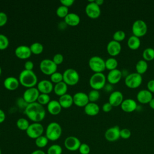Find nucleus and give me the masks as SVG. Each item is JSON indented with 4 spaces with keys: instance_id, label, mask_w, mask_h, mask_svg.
<instances>
[{
    "instance_id": "nucleus-1",
    "label": "nucleus",
    "mask_w": 154,
    "mask_h": 154,
    "mask_svg": "<svg viewBox=\"0 0 154 154\" xmlns=\"http://www.w3.org/2000/svg\"><path fill=\"white\" fill-rule=\"evenodd\" d=\"M25 113L31 121L35 123H40L46 116L45 108L37 102L28 104L25 108Z\"/></svg>"
},
{
    "instance_id": "nucleus-2",
    "label": "nucleus",
    "mask_w": 154,
    "mask_h": 154,
    "mask_svg": "<svg viewBox=\"0 0 154 154\" xmlns=\"http://www.w3.org/2000/svg\"><path fill=\"white\" fill-rule=\"evenodd\" d=\"M19 81L23 86L28 88L34 87L37 84V76L33 70H23L19 76Z\"/></svg>"
},
{
    "instance_id": "nucleus-3",
    "label": "nucleus",
    "mask_w": 154,
    "mask_h": 154,
    "mask_svg": "<svg viewBox=\"0 0 154 154\" xmlns=\"http://www.w3.org/2000/svg\"><path fill=\"white\" fill-rule=\"evenodd\" d=\"M61 134V126L57 122H51L46 127L45 136L50 141H57L60 138Z\"/></svg>"
},
{
    "instance_id": "nucleus-4",
    "label": "nucleus",
    "mask_w": 154,
    "mask_h": 154,
    "mask_svg": "<svg viewBox=\"0 0 154 154\" xmlns=\"http://www.w3.org/2000/svg\"><path fill=\"white\" fill-rule=\"evenodd\" d=\"M106 77L102 72L94 73L89 79V84L92 89L99 90L106 85Z\"/></svg>"
},
{
    "instance_id": "nucleus-5",
    "label": "nucleus",
    "mask_w": 154,
    "mask_h": 154,
    "mask_svg": "<svg viewBox=\"0 0 154 154\" xmlns=\"http://www.w3.org/2000/svg\"><path fill=\"white\" fill-rule=\"evenodd\" d=\"M88 66L94 73L102 72L106 69L105 61L99 56H93L88 60Z\"/></svg>"
},
{
    "instance_id": "nucleus-6",
    "label": "nucleus",
    "mask_w": 154,
    "mask_h": 154,
    "mask_svg": "<svg viewBox=\"0 0 154 154\" xmlns=\"http://www.w3.org/2000/svg\"><path fill=\"white\" fill-rule=\"evenodd\" d=\"M143 78L141 75L137 73L132 72L128 74L125 79V84L129 88H137L141 84Z\"/></svg>"
},
{
    "instance_id": "nucleus-7",
    "label": "nucleus",
    "mask_w": 154,
    "mask_h": 154,
    "mask_svg": "<svg viewBox=\"0 0 154 154\" xmlns=\"http://www.w3.org/2000/svg\"><path fill=\"white\" fill-rule=\"evenodd\" d=\"M63 81L69 85L76 84L79 80V75L74 69L69 68L65 70L63 73Z\"/></svg>"
},
{
    "instance_id": "nucleus-8",
    "label": "nucleus",
    "mask_w": 154,
    "mask_h": 154,
    "mask_svg": "<svg viewBox=\"0 0 154 154\" xmlns=\"http://www.w3.org/2000/svg\"><path fill=\"white\" fill-rule=\"evenodd\" d=\"M147 31V25L142 19H137L132 25V32L134 35L141 37L146 35Z\"/></svg>"
},
{
    "instance_id": "nucleus-9",
    "label": "nucleus",
    "mask_w": 154,
    "mask_h": 154,
    "mask_svg": "<svg viewBox=\"0 0 154 154\" xmlns=\"http://www.w3.org/2000/svg\"><path fill=\"white\" fill-rule=\"evenodd\" d=\"M43 132V126L40 123L35 122H33L32 123L30 124L26 131V133L28 137L34 140L42 135Z\"/></svg>"
},
{
    "instance_id": "nucleus-10",
    "label": "nucleus",
    "mask_w": 154,
    "mask_h": 154,
    "mask_svg": "<svg viewBox=\"0 0 154 154\" xmlns=\"http://www.w3.org/2000/svg\"><path fill=\"white\" fill-rule=\"evenodd\" d=\"M40 69L45 75H51L57 72V65L52 61L48 58L43 59L40 63Z\"/></svg>"
},
{
    "instance_id": "nucleus-11",
    "label": "nucleus",
    "mask_w": 154,
    "mask_h": 154,
    "mask_svg": "<svg viewBox=\"0 0 154 154\" xmlns=\"http://www.w3.org/2000/svg\"><path fill=\"white\" fill-rule=\"evenodd\" d=\"M85 13L90 18L96 19L101 14V10L94 1H90L85 7Z\"/></svg>"
},
{
    "instance_id": "nucleus-12",
    "label": "nucleus",
    "mask_w": 154,
    "mask_h": 154,
    "mask_svg": "<svg viewBox=\"0 0 154 154\" xmlns=\"http://www.w3.org/2000/svg\"><path fill=\"white\" fill-rule=\"evenodd\" d=\"M40 92L37 88L34 87L26 88L23 93V99L28 104L36 102Z\"/></svg>"
},
{
    "instance_id": "nucleus-13",
    "label": "nucleus",
    "mask_w": 154,
    "mask_h": 154,
    "mask_svg": "<svg viewBox=\"0 0 154 154\" xmlns=\"http://www.w3.org/2000/svg\"><path fill=\"white\" fill-rule=\"evenodd\" d=\"M81 144V143L79 139L75 136H69L64 141V145L66 149L72 152L78 150Z\"/></svg>"
},
{
    "instance_id": "nucleus-14",
    "label": "nucleus",
    "mask_w": 154,
    "mask_h": 154,
    "mask_svg": "<svg viewBox=\"0 0 154 154\" xmlns=\"http://www.w3.org/2000/svg\"><path fill=\"white\" fill-rule=\"evenodd\" d=\"M120 129L119 126L116 125L107 129L105 132L104 136L108 141L114 142L120 138Z\"/></svg>"
},
{
    "instance_id": "nucleus-15",
    "label": "nucleus",
    "mask_w": 154,
    "mask_h": 154,
    "mask_svg": "<svg viewBox=\"0 0 154 154\" xmlns=\"http://www.w3.org/2000/svg\"><path fill=\"white\" fill-rule=\"evenodd\" d=\"M73 103L79 107H84L89 102L88 94L82 91L75 93L73 96Z\"/></svg>"
},
{
    "instance_id": "nucleus-16",
    "label": "nucleus",
    "mask_w": 154,
    "mask_h": 154,
    "mask_svg": "<svg viewBox=\"0 0 154 154\" xmlns=\"http://www.w3.org/2000/svg\"><path fill=\"white\" fill-rule=\"evenodd\" d=\"M106 51L108 54L111 56H117L122 51V45L120 42L112 40L108 43L106 45Z\"/></svg>"
},
{
    "instance_id": "nucleus-17",
    "label": "nucleus",
    "mask_w": 154,
    "mask_h": 154,
    "mask_svg": "<svg viewBox=\"0 0 154 154\" xmlns=\"http://www.w3.org/2000/svg\"><path fill=\"white\" fill-rule=\"evenodd\" d=\"M37 88L40 93L49 94L54 90V85L51 81L43 79L38 82Z\"/></svg>"
},
{
    "instance_id": "nucleus-18",
    "label": "nucleus",
    "mask_w": 154,
    "mask_h": 154,
    "mask_svg": "<svg viewBox=\"0 0 154 154\" xmlns=\"http://www.w3.org/2000/svg\"><path fill=\"white\" fill-rule=\"evenodd\" d=\"M123 95L122 93L119 90L112 91L108 98V102L112 106H118L121 105L123 100Z\"/></svg>"
},
{
    "instance_id": "nucleus-19",
    "label": "nucleus",
    "mask_w": 154,
    "mask_h": 154,
    "mask_svg": "<svg viewBox=\"0 0 154 154\" xmlns=\"http://www.w3.org/2000/svg\"><path fill=\"white\" fill-rule=\"evenodd\" d=\"M122 109L125 112H132L137 109V102L133 99L128 98L124 99L120 105Z\"/></svg>"
},
{
    "instance_id": "nucleus-20",
    "label": "nucleus",
    "mask_w": 154,
    "mask_h": 154,
    "mask_svg": "<svg viewBox=\"0 0 154 154\" xmlns=\"http://www.w3.org/2000/svg\"><path fill=\"white\" fill-rule=\"evenodd\" d=\"M16 56L20 59H27L31 55L30 48L26 45H20L17 46L14 51Z\"/></svg>"
},
{
    "instance_id": "nucleus-21",
    "label": "nucleus",
    "mask_w": 154,
    "mask_h": 154,
    "mask_svg": "<svg viewBox=\"0 0 154 154\" xmlns=\"http://www.w3.org/2000/svg\"><path fill=\"white\" fill-rule=\"evenodd\" d=\"M152 99L153 94L147 89L141 90L137 94V100L143 104L149 103Z\"/></svg>"
},
{
    "instance_id": "nucleus-22",
    "label": "nucleus",
    "mask_w": 154,
    "mask_h": 154,
    "mask_svg": "<svg viewBox=\"0 0 154 154\" xmlns=\"http://www.w3.org/2000/svg\"><path fill=\"white\" fill-rule=\"evenodd\" d=\"M122 75V71L118 69H116L108 72L106 76V80L110 84H116L120 82Z\"/></svg>"
},
{
    "instance_id": "nucleus-23",
    "label": "nucleus",
    "mask_w": 154,
    "mask_h": 154,
    "mask_svg": "<svg viewBox=\"0 0 154 154\" xmlns=\"http://www.w3.org/2000/svg\"><path fill=\"white\" fill-rule=\"evenodd\" d=\"M19 79L14 76H8L4 81L5 88L8 90H14L17 89L19 85Z\"/></svg>"
},
{
    "instance_id": "nucleus-24",
    "label": "nucleus",
    "mask_w": 154,
    "mask_h": 154,
    "mask_svg": "<svg viewBox=\"0 0 154 154\" xmlns=\"http://www.w3.org/2000/svg\"><path fill=\"white\" fill-rule=\"evenodd\" d=\"M61 106L58 100H51L47 105V109L48 112L52 115H57L61 111Z\"/></svg>"
},
{
    "instance_id": "nucleus-25",
    "label": "nucleus",
    "mask_w": 154,
    "mask_h": 154,
    "mask_svg": "<svg viewBox=\"0 0 154 154\" xmlns=\"http://www.w3.org/2000/svg\"><path fill=\"white\" fill-rule=\"evenodd\" d=\"M100 110L99 106L96 102H89L84 106V112L86 114L90 116H96Z\"/></svg>"
},
{
    "instance_id": "nucleus-26",
    "label": "nucleus",
    "mask_w": 154,
    "mask_h": 154,
    "mask_svg": "<svg viewBox=\"0 0 154 154\" xmlns=\"http://www.w3.org/2000/svg\"><path fill=\"white\" fill-rule=\"evenodd\" d=\"M64 22L66 25L69 26H76L80 22V17L75 13H69L64 17Z\"/></svg>"
},
{
    "instance_id": "nucleus-27",
    "label": "nucleus",
    "mask_w": 154,
    "mask_h": 154,
    "mask_svg": "<svg viewBox=\"0 0 154 154\" xmlns=\"http://www.w3.org/2000/svg\"><path fill=\"white\" fill-rule=\"evenodd\" d=\"M58 102L60 103L62 108H68L70 107L72 105L73 103V96L69 94L66 93L64 95L60 96Z\"/></svg>"
},
{
    "instance_id": "nucleus-28",
    "label": "nucleus",
    "mask_w": 154,
    "mask_h": 154,
    "mask_svg": "<svg viewBox=\"0 0 154 154\" xmlns=\"http://www.w3.org/2000/svg\"><path fill=\"white\" fill-rule=\"evenodd\" d=\"M127 45L129 49L132 50H137L141 45V40L139 37L132 35L128 38Z\"/></svg>"
},
{
    "instance_id": "nucleus-29",
    "label": "nucleus",
    "mask_w": 154,
    "mask_h": 154,
    "mask_svg": "<svg viewBox=\"0 0 154 154\" xmlns=\"http://www.w3.org/2000/svg\"><path fill=\"white\" fill-rule=\"evenodd\" d=\"M54 91L58 96H62L66 94L67 91V85L64 82L61 81L54 86Z\"/></svg>"
},
{
    "instance_id": "nucleus-30",
    "label": "nucleus",
    "mask_w": 154,
    "mask_h": 154,
    "mask_svg": "<svg viewBox=\"0 0 154 154\" xmlns=\"http://www.w3.org/2000/svg\"><path fill=\"white\" fill-rule=\"evenodd\" d=\"M148 69V64L144 60H140L138 61L135 64L136 72L142 75Z\"/></svg>"
},
{
    "instance_id": "nucleus-31",
    "label": "nucleus",
    "mask_w": 154,
    "mask_h": 154,
    "mask_svg": "<svg viewBox=\"0 0 154 154\" xmlns=\"http://www.w3.org/2000/svg\"><path fill=\"white\" fill-rule=\"evenodd\" d=\"M142 57L143 60L146 61H150L154 60V49L152 48H147L143 51Z\"/></svg>"
},
{
    "instance_id": "nucleus-32",
    "label": "nucleus",
    "mask_w": 154,
    "mask_h": 154,
    "mask_svg": "<svg viewBox=\"0 0 154 154\" xmlns=\"http://www.w3.org/2000/svg\"><path fill=\"white\" fill-rule=\"evenodd\" d=\"M118 66V61L117 60L113 57L108 58L105 61V67L106 69L110 70H114L117 69Z\"/></svg>"
},
{
    "instance_id": "nucleus-33",
    "label": "nucleus",
    "mask_w": 154,
    "mask_h": 154,
    "mask_svg": "<svg viewBox=\"0 0 154 154\" xmlns=\"http://www.w3.org/2000/svg\"><path fill=\"white\" fill-rule=\"evenodd\" d=\"M29 48L31 52L35 55H38L41 54L43 51V46L42 43L39 42H34L32 43Z\"/></svg>"
},
{
    "instance_id": "nucleus-34",
    "label": "nucleus",
    "mask_w": 154,
    "mask_h": 154,
    "mask_svg": "<svg viewBox=\"0 0 154 154\" xmlns=\"http://www.w3.org/2000/svg\"><path fill=\"white\" fill-rule=\"evenodd\" d=\"M49 142V140L45 135H41L35 140V144L38 148H44L46 147Z\"/></svg>"
},
{
    "instance_id": "nucleus-35",
    "label": "nucleus",
    "mask_w": 154,
    "mask_h": 154,
    "mask_svg": "<svg viewBox=\"0 0 154 154\" xmlns=\"http://www.w3.org/2000/svg\"><path fill=\"white\" fill-rule=\"evenodd\" d=\"M63 149L59 144H54L50 146L46 154H62Z\"/></svg>"
},
{
    "instance_id": "nucleus-36",
    "label": "nucleus",
    "mask_w": 154,
    "mask_h": 154,
    "mask_svg": "<svg viewBox=\"0 0 154 154\" xmlns=\"http://www.w3.org/2000/svg\"><path fill=\"white\" fill-rule=\"evenodd\" d=\"M29 123L25 118H19L16 122V126L20 130L26 131L29 126Z\"/></svg>"
},
{
    "instance_id": "nucleus-37",
    "label": "nucleus",
    "mask_w": 154,
    "mask_h": 154,
    "mask_svg": "<svg viewBox=\"0 0 154 154\" xmlns=\"http://www.w3.org/2000/svg\"><path fill=\"white\" fill-rule=\"evenodd\" d=\"M88 97L89 102H96L100 97V93L99 90L92 89L90 90L88 94Z\"/></svg>"
},
{
    "instance_id": "nucleus-38",
    "label": "nucleus",
    "mask_w": 154,
    "mask_h": 154,
    "mask_svg": "<svg viewBox=\"0 0 154 154\" xmlns=\"http://www.w3.org/2000/svg\"><path fill=\"white\" fill-rule=\"evenodd\" d=\"M69 13L68 7L63 5H60L56 10V14L60 17H65Z\"/></svg>"
},
{
    "instance_id": "nucleus-39",
    "label": "nucleus",
    "mask_w": 154,
    "mask_h": 154,
    "mask_svg": "<svg viewBox=\"0 0 154 154\" xmlns=\"http://www.w3.org/2000/svg\"><path fill=\"white\" fill-rule=\"evenodd\" d=\"M125 37H126V33L122 30L116 31L113 34V35H112L113 40L118 42H120L123 41L125 38Z\"/></svg>"
},
{
    "instance_id": "nucleus-40",
    "label": "nucleus",
    "mask_w": 154,
    "mask_h": 154,
    "mask_svg": "<svg viewBox=\"0 0 154 154\" xmlns=\"http://www.w3.org/2000/svg\"><path fill=\"white\" fill-rule=\"evenodd\" d=\"M51 98L48 94H44V93H40L37 99V102H38L40 104L43 105H46L50 102Z\"/></svg>"
},
{
    "instance_id": "nucleus-41",
    "label": "nucleus",
    "mask_w": 154,
    "mask_h": 154,
    "mask_svg": "<svg viewBox=\"0 0 154 154\" xmlns=\"http://www.w3.org/2000/svg\"><path fill=\"white\" fill-rule=\"evenodd\" d=\"M9 45V40L8 37L2 34H0V50H4Z\"/></svg>"
},
{
    "instance_id": "nucleus-42",
    "label": "nucleus",
    "mask_w": 154,
    "mask_h": 154,
    "mask_svg": "<svg viewBox=\"0 0 154 154\" xmlns=\"http://www.w3.org/2000/svg\"><path fill=\"white\" fill-rule=\"evenodd\" d=\"M51 80L52 82H54L55 84H57L58 82L63 81V73L58 72H54L51 75Z\"/></svg>"
},
{
    "instance_id": "nucleus-43",
    "label": "nucleus",
    "mask_w": 154,
    "mask_h": 154,
    "mask_svg": "<svg viewBox=\"0 0 154 154\" xmlns=\"http://www.w3.org/2000/svg\"><path fill=\"white\" fill-rule=\"evenodd\" d=\"M131 132L128 128H123L120 129V138L126 140L131 137Z\"/></svg>"
},
{
    "instance_id": "nucleus-44",
    "label": "nucleus",
    "mask_w": 154,
    "mask_h": 154,
    "mask_svg": "<svg viewBox=\"0 0 154 154\" xmlns=\"http://www.w3.org/2000/svg\"><path fill=\"white\" fill-rule=\"evenodd\" d=\"M78 150L80 154H89L90 152V147L86 143H81Z\"/></svg>"
},
{
    "instance_id": "nucleus-45",
    "label": "nucleus",
    "mask_w": 154,
    "mask_h": 154,
    "mask_svg": "<svg viewBox=\"0 0 154 154\" xmlns=\"http://www.w3.org/2000/svg\"><path fill=\"white\" fill-rule=\"evenodd\" d=\"M63 60H64L63 55L61 54H60V53H57V54H55L54 56L53 57V59H52V61L57 65L61 64L63 63Z\"/></svg>"
},
{
    "instance_id": "nucleus-46",
    "label": "nucleus",
    "mask_w": 154,
    "mask_h": 154,
    "mask_svg": "<svg viewBox=\"0 0 154 154\" xmlns=\"http://www.w3.org/2000/svg\"><path fill=\"white\" fill-rule=\"evenodd\" d=\"M8 17L6 13L2 11H0V26L5 25L7 22Z\"/></svg>"
},
{
    "instance_id": "nucleus-47",
    "label": "nucleus",
    "mask_w": 154,
    "mask_h": 154,
    "mask_svg": "<svg viewBox=\"0 0 154 154\" xmlns=\"http://www.w3.org/2000/svg\"><path fill=\"white\" fill-rule=\"evenodd\" d=\"M147 88L149 91L154 93V79H151L147 82Z\"/></svg>"
},
{
    "instance_id": "nucleus-48",
    "label": "nucleus",
    "mask_w": 154,
    "mask_h": 154,
    "mask_svg": "<svg viewBox=\"0 0 154 154\" xmlns=\"http://www.w3.org/2000/svg\"><path fill=\"white\" fill-rule=\"evenodd\" d=\"M24 67L25 70H32L34 67V63L31 61H26L24 64Z\"/></svg>"
},
{
    "instance_id": "nucleus-49",
    "label": "nucleus",
    "mask_w": 154,
    "mask_h": 154,
    "mask_svg": "<svg viewBox=\"0 0 154 154\" xmlns=\"http://www.w3.org/2000/svg\"><path fill=\"white\" fill-rule=\"evenodd\" d=\"M112 106L108 102L105 103L102 105V110L105 112H109L112 109Z\"/></svg>"
},
{
    "instance_id": "nucleus-50",
    "label": "nucleus",
    "mask_w": 154,
    "mask_h": 154,
    "mask_svg": "<svg viewBox=\"0 0 154 154\" xmlns=\"http://www.w3.org/2000/svg\"><path fill=\"white\" fill-rule=\"evenodd\" d=\"M74 2L73 0H60V3L67 7L71 6Z\"/></svg>"
},
{
    "instance_id": "nucleus-51",
    "label": "nucleus",
    "mask_w": 154,
    "mask_h": 154,
    "mask_svg": "<svg viewBox=\"0 0 154 154\" xmlns=\"http://www.w3.org/2000/svg\"><path fill=\"white\" fill-rule=\"evenodd\" d=\"M5 119V114L2 109H0V123H2V122H4Z\"/></svg>"
},
{
    "instance_id": "nucleus-52",
    "label": "nucleus",
    "mask_w": 154,
    "mask_h": 154,
    "mask_svg": "<svg viewBox=\"0 0 154 154\" xmlns=\"http://www.w3.org/2000/svg\"><path fill=\"white\" fill-rule=\"evenodd\" d=\"M31 154H46L43 150L41 149H37L31 153Z\"/></svg>"
},
{
    "instance_id": "nucleus-53",
    "label": "nucleus",
    "mask_w": 154,
    "mask_h": 154,
    "mask_svg": "<svg viewBox=\"0 0 154 154\" xmlns=\"http://www.w3.org/2000/svg\"><path fill=\"white\" fill-rule=\"evenodd\" d=\"M105 89V90H106L107 91H111L112 90V84H106L104 87V88Z\"/></svg>"
},
{
    "instance_id": "nucleus-54",
    "label": "nucleus",
    "mask_w": 154,
    "mask_h": 154,
    "mask_svg": "<svg viewBox=\"0 0 154 154\" xmlns=\"http://www.w3.org/2000/svg\"><path fill=\"white\" fill-rule=\"evenodd\" d=\"M149 105L150 107L152 109H154V98H153V99L150 101V102L149 103Z\"/></svg>"
},
{
    "instance_id": "nucleus-55",
    "label": "nucleus",
    "mask_w": 154,
    "mask_h": 154,
    "mask_svg": "<svg viewBox=\"0 0 154 154\" xmlns=\"http://www.w3.org/2000/svg\"><path fill=\"white\" fill-rule=\"evenodd\" d=\"M94 2H95L99 6L102 5L103 4V2H104L103 0H96V1H94Z\"/></svg>"
},
{
    "instance_id": "nucleus-56",
    "label": "nucleus",
    "mask_w": 154,
    "mask_h": 154,
    "mask_svg": "<svg viewBox=\"0 0 154 154\" xmlns=\"http://www.w3.org/2000/svg\"><path fill=\"white\" fill-rule=\"evenodd\" d=\"M1 72H2V70H1V67H0V75H1Z\"/></svg>"
},
{
    "instance_id": "nucleus-57",
    "label": "nucleus",
    "mask_w": 154,
    "mask_h": 154,
    "mask_svg": "<svg viewBox=\"0 0 154 154\" xmlns=\"http://www.w3.org/2000/svg\"><path fill=\"white\" fill-rule=\"evenodd\" d=\"M0 154H1V149H0Z\"/></svg>"
},
{
    "instance_id": "nucleus-58",
    "label": "nucleus",
    "mask_w": 154,
    "mask_h": 154,
    "mask_svg": "<svg viewBox=\"0 0 154 154\" xmlns=\"http://www.w3.org/2000/svg\"><path fill=\"white\" fill-rule=\"evenodd\" d=\"M0 135H1V134H0Z\"/></svg>"
}]
</instances>
